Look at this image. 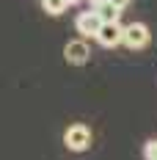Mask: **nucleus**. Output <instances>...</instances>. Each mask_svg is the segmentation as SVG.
Wrapping results in <instances>:
<instances>
[{"label": "nucleus", "instance_id": "1", "mask_svg": "<svg viewBox=\"0 0 157 160\" xmlns=\"http://www.w3.org/2000/svg\"><path fill=\"white\" fill-rule=\"evenodd\" d=\"M63 146L69 149V152H86L88 146H91V130L88 124H69L66 132H63Z\"/></svg>", "mask_w": 157, "mask_h": 160}, {"label": "nucleus", "instance_id": "2", "mask_svg": "<svg viewBox=\"0 0 157 160\" xmlns=\"http://www.w3.org/2000/svg\"><path fill=\"white\" fill-rule=\"evenodd\" d=\"M152 42V33L143 22H130L124 25V36H121V44L127 50H146Z\"/></svg>", "mask_w": 157, "mask_h": 160}, {"label": "nucleus", "instance_id": "3", "mask_svg": "<svg viewBox=\"0 0 157 160\" xmlns=\"http://www.w3.org/2000/svg\"><path fill=\"white\" fill-rule=\"evenodd\" d=\"M121 36H124V25L116 19V22H102V28L96 31V44L99 47H119L121 44Z\"/></svg>", "mask_w": 157, "mask_h": 160}, {"label": "nucleus", "instance_id": "4", "mask_svg": "<svg viewBox=\"0 0 157 160\" xmlns=\"http://www.w3.org/2000/svg\"><path fill=\"white\" fill-rule=\"evenodd\" d=\"M63 58H66V64H72V66L88 64V58H91L88 42H86V39H72V42L63 47Z\"/></svg>", "mask_w": 157, "mask_h": 160}, {"label": "nucleus", "instance_id": "5", "mask_svg": "<svg viewBox=\"0 0 157 160\" xmlns=\"http://www.w3.org/2000/svg\"><path fill=\"white\" fill-rule=\"evenodd\" d=\"M75 28H77V33L83 39H94L96 31L102 28V17L96 14L94 8H88V11H83V14L75 19Z\"/></svg>", "mask_w": 157, "mask_h": 160}, {"label": "nucleus", "instance_id": "6", "mask_svg": "<svg viewBox=\"0 0 157 160\" xmlns=\"http://www.w3.org/2000/svg\"><path fill=\"white\" fill-rule=\"evenodd\" d=\"M96 14L102 17V22H116V19H119V14H121V8H119V6H113V3H102V6H96L94 8Z\"/></svg>", "mask_w": 157, "mask_h": 160}, {"label": "nucleus", "instance_id": "7", "mask_svg": "<svg viewBox=\"0 0 157 160\" xmlns=\"http://www.w3.org/2000/svg\"><path fill=\"white\" fill-rule=\"evenodd\" d=\"M72 3L69 0H42V8L47 11L50 17H58V14H63L66 8H69Z\"/></svg>", "mask_w": 157, "mask_h": 160}, {"label": "nucleus", "instance_id": "8", "mask_svg": "<svg viewBox=\"0 0 157 160\" xmlns=\"http://www.w3.org/2000/svg\"><path fill=\"white\" fill-rule=\"evenodd\" d=\"M143 158H146V160H157V138L143 146Z\"/></svg>", "mask_w": 157, "mask_h": 160}, {"label": "nucleus", "instance_id": "9", "mask_svg": "<svg viewBox=\"0 0 157 160\" xmlns=\"http://www.w3.org/2000/svg\"><path fill=\"white\" fill-rule=\"evenodd\" d=\"M110 3H113V6H119V8H127V6H130V0H110Z\"/></svg>", "mask_w": 157, "mask_h": 160}, {"label": "nucleus", "instance_id": "10", "mask_svg": "<svg viewBox=\"0 0 157 160\" xmlns=\"http://www.w3.org/2000/svg\"><path fill=\"white\" fill-rule=\"evenodd\" d=\"M91 3V8H96V6H102V3H108V0H88Z\"/></svg>", "mask_w": 157, "mask_h": 160}, {"label": "nucleus", "instance_id": "11", "mask_svg": "<svg viewBox=\"0 0 157 160\" xmlns=\"http://www.w3.org/2000/svg\"><path fill=\"white\" fill-rule=\"evenodd\" d=\"M69 3H77V0H69Z\"/></svg>", "mask_w": 157, "mask_h": 160}]
</instances>
